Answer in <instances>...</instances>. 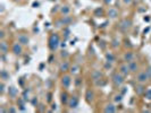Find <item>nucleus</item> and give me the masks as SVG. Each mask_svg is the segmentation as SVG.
Here are the masks:
<instances>
[{
    "instance_id": "nucleus-1",
    "label": "nucleus",
    "mask_w": 151,
    "mask_h": 113,
    "mask_svg": "<svg viewBox=\"0 0 151 113\" xmlns=\"http://www.w3.org/2000/svg\"><path fill=\"white\" fill-rule=\"evenodd\" d=\"M60 45V37L57 33H52L49 36V40H48V46L51 51H56Z\"/></svg>"
},
{
    "instance_id": "nucleus-2",
    "label": "nucleus",
    "mask_w": 151,
    "mask_h": 113,
    "mask_svg": "<svg viewBox=\"0 0 151 113\" xmlns=\"http://www.w3.org/2000/svg\"><path fill=\"white\" fill-rule=\"evenodd\" d=\"M111 83L116 86V87H122L125 83V76H123L120 72H115L111 76Z\"/></svg>"
},
{
    "instance_id": "nucleus-3",
    "label": "nucleus",
    "mask_w": 151,
    "mask_h": 113,
    "mask_svg": "<svg viewBox=\"0 0 151 113\" xmlns=\"http://www.w3.org/2000/svg\"><path fill=\"white\" fill-rule=\"evenodd\" d=\"M132 25H133V23H132V19H131V18H124V19H122L120 22H119L118 28H119V31H122V32L126 33L127 31L131 30Z\"/></svg>"
},
{
    "instance_id": "nucleus-4",
    "label": "nucleus",
    "mask_w": 151,
    "mask_h": 113,
    "mask_svg": "<svg viewBox=\"0 0 151 113\" xmlns=\"http://www.w3.org/2000/svg\"><path fill=\"white\" fill-rule=\"evenodd\" d=\"M135 80H136V83L139 84H147L148 81L150 80V77L149 75H148L147 70H142V71H137L136 73V78H135Z\"/></svg>"
},
{
    "instance_id": "nucleus-5",
    "label": "nucleus",
    "mask_w": 151,
    "mask_h": 113,
    "mask_svg": "<svg viewBox=\"0 0 151 113\" xmlns=\"http://www.w3.org/2000/svg\"><path fill=\"white\" fill-rule=\"evenodd\" d=\"M60 84L65 89L69 88V86L72 85V76L68 75V73H64L60 78Z\"/></svg>"
},
{
    "instance_id": "nucleus-6",
    "label": "nucleus",
    "mask_w": 151,
    "mask_h": 113,
    "mask_svg": "<svg viewBox=\"0 0 151 113\" xmlns=\"http://www.w3.org/2000/svg\"><path fill=\"white\" fill-rule=\"evenodd\" d=\"M12 52L15 56H21V54L23 53V45L19 42H15L12 45Z\"/></svg>"
},
{
    "instance_id": "nucleus-7",
    "label": "nucleus",
    "mask_w": 151,
    "mask_h": 113,
    "mask_svg": "<svg viewBox=\"0 0 151 113\" xmlns=\"http://www.w3.org/2000/svg\"><path fill=\"white\" fill-rule=\"evenodd\" d=\"M84 97H85V102L87 104H91V103H93V101H94V92L92 91V89H86V92H85V95H84Z\"/></svg>"
},
{
    "instance_id": "nucleus-8",
    "label": "nucleus",
    "mask_w": 151,
    "mask_h": 113,
    "mask_svg": "<svg viewBox=\"0 0 151 113\" xmlns=\"http://www.w3.org/2000/svg\"><path fill=\"white\" fill-rule=\"evenodd\" d=\"M78 104H79L78 97L76 96V95H73V96H71L69 102H68V105H67V106L69 107V109H76V107L78 106Z\"/></svg>"
},
{
    "instance_id": "nucleus-9",
    "label": "nucleus",
    "mask_w": 151,
    "mask_h": 113,
    "mask_svg": "<svg viewBox=\"0 0 151 113\" xmlns=\"http://www.w3.org/2000/svg\"><path fill=\"white\" fill-rule=\"evenodd\" d=\"M133 60H135V54H134V52L127 51V52H125V53L123 54V61L126 62V64H128V62L133 61Z\"/></svg>"
},
{
    "instance_id": "nucleus-10",
    "label": "nucleus",
    "mask_w": 151,
    "mask_h": 113,
    "mask_svg": "<svg viewBox=\"0 0 151 113\" xmlns=\"http://www.w3.org/2000/svg\"><path fill=\"white\" fill-rule=\"evenodd\" d=\"M107 16L109 17L110 19H116V18H118V16H119V11L115 7H110L107 11Z\"/></svg>"
},
{
    "instance_id": "nucleus-11",
    "label": "nucleus",
    "mask_w": 151,
    "mask_h": 113,
    "mask_svg": "<svg viewBox=\"0 0 151 113\" xmlns=\"http://www.w3.org/2000/svg\"><path fill=\"white\" fill-rule=\"evenodd\" d=\"M17 42H19L22 45H27V44L30 43V37H28L26 34H18Z\"/></svg>"
},
{
    "instance_id": "nucleus-12",
    "label": "nucleus",
    "mask_w": 151,
    "mask_h": 113,
    "mask_svg": "<svg viewBox=\"0 0 151 113\" xmlns=\"http://www.w3.org/2000/svg\"><path fill=\"white\" fill-rule=\"evenodd\" d=\"M128 68H129V72H133V73H136L137 71H139L140 69V65L137 61H135V60H133V61L128 62Z\"/></svg>"
},
{
    "instance_id": "nucleus-13",
    "label": "nucleus",
    "mask_w": 151,
    "mask_h": 113,
    "mask_svg": "<svg viewBox=\"0 0 151 113\" xmlns=\"http://www.w3.org/2000/svg\"><path fill=\"white\" fill-rule=\"evenodd\" d=\"M69 98H71V96H69V94H68L67 92L66 91L62 92V94H60V102H62L63 105H66V106H67L68 102H69Z\"/></svg>"
},
{
    "instance_id": "nucleus-14",
    "label": "nucleus",
    "mask_w": 151,
    "mask_h": 113,
    "mask_svg": "<svg viewBox=\"0 0 151 113\" xmlns=\"http://www.w3.org/2000/svg\"><path fill=\"white\" fill-rule=\"evenodd\" d=\"M7 92H8V95H9L10 98H13V99H15L16 97L18 96V89L15 87V86H9L7 89Z\"/></svg>"
},
{
    "instance_id": "nucleus-15",
    "label": "nucleus",
    "mask_w": 151,
    "mask_h": 113,
    "mask_svg": "<svg viewBox=\"0 0 151 113\" xmlns=\"http://www.w3.org/2000/svg\"><path fill=\"white\" fill-rule=\"evenodd\" d=\"M101 78H103V72L100 71V70H93L91 72V79L93 81H97V80L101 79Z\"/></svg>"
},
{
    "instance_id": "nucleus-16",
    "label": "nucleus",
    "mask_w": 151,
    "mask_h": 113,
    "mask_svg": "<svg viewBox=\"0 0 151 113\" xmlns=\"http://www.w3.org/2000/svg\"><path fill=\"white\" fill-rule=\"evenodd\" d=\"M69 69H71V65H69V62L66 61V60H64L62 64L59 65V70L63 73H66L67 71H69Z\"/></svg>"
},
{
    "instance_id": "nucleus-17",
    "label": "nucleus",
    "mask_w": 151,
    "mask_h": 113,
    "mask_svg": "<svg viewBox=\"0 0 151 113\" xmlns=\"http://www.w3.org/2000/svg\"><path fill=\"white\" fill-rule=\"evenodd\" d=\"M118 71L122 73L123 76H126L129 73V68H128V65L126 64V62H124V64H122L120 66H119V69H118Z\"/></svg>"
},
{
    "instance_id": "nucleus-18",
    "label": "nucleus",
    "mask_w": 151,
    "mask_h": 113,
    "mask_svg": "<svg viewBox=\"0 0 151 113\" xmlns=\"http://www.w3.org/2000/svg\"><path fill=\"white\" fill-rule=\"evenodd\" d=\"M116 111H117V107L115 106L114 103H107L105 105V107H103V112L106 113H114Z\"/></svg>"
},
{
    "instance_id": "nucleus-19",
    "label": "nucleus",
    "mask_w": 151,
    "mask_h": 113,
    "mask_svg": "<svg viewBox=\"0 0 151 113\" xmlns=\"http://www.w3.org/2000/svg\"><path fill=\"white\" fill-rule=\"evenodd\" d=\"M134 91H135V93H136V95L143 96V94H144V92H145V86H144V84H139V83H137V85L135 86Z\"/></svg>"
},
{
    "instance_id": "nucleus-20",
    "label": "nucleus",
    "mask_w": 151,
    "mask_h": 113,
    "mask_svg": "<svg viewBox=\"0 0 151 113\" xmlns=\"http://www.w3.org/2000/svg\"><path fill=\"white\" fill-rule=\"evenodd\" d=\"M0 52H1V54H7L9 52V45L4 40H1V42H0Z\"/></svg>"
},
{
    "instance_id": "nucleus-21",
    "label": "nucleus",
    "mask_w": 151,
    "mask_h": 113,
    "mask_svg": "<svg viewBox=\"0 0 151 113\" xmlns=\"http://www.w3.org/2000/svg\"><path fill=\"white\" fill-rule=\"evenodd\" d=\"M105 59H106V61L111 62V64H114V62L116 61V57H115V54H114L113 52H106Z\"/></svg>"
},
{
    "instance_id": "nucleus-22",
    "label": "nucleus",
    "mask_w": 151,
    "mask_h": 113,
    "mask_svg": "<svg viewBox=\"0 0 151 113\" xmlns=\"http://www.w3.org/2000/svg\"><path fill=\"white\" fill-rule=\"evenodd\" d=\"M59 12L63 15V16H67V15H69V12H71V7L68 6V5H64V6L60 7Z\"/></svg>"
},
{
    "instance_id": "nucleus-23",
    "label": "nucleus",
    "mask_w": 151,
    "mask_h": 113,
    "mask_svg": "<svg viewBox=\"0 0 151 113\" xmlns=\"http://www.w3.org/2000/svg\"><path fill=\"white\" fill-rule=\"evenodd\" d=\"M9 78H10V73L8 72L6 69H2L1 71H0V79L2 81H7Z\"/></svg>"
},
{
    "instance_id": "nucleus-24",
    "label": "nucleus",
    "mask_w": 151,
    "mask_h": 113,
    "mask_svg": "<svg viewBox=\"0 0 151 113\" xmlns=\"http://www.w3.org/2000/svg\"><path fill=\"white\" fill-rule=\"evenodd\" d=\"M71 75H77L79 72V66L78 65H73L71 66V69H69Z\"/></svg>"
},
{
    "instance_id": "nucleus-25",
    "label": "nucleus",
    "mask_w": 151,
    "mask_h": 113,
    "mask_svg": "<svg viewBox=\"0 0 151 113\" xmlns=\"http://www.w3.org/2000/svg\"><path fill=\"white\" fill-rule=\"evenodd\" d=\"M119 45H120V41L118 40V39H113L110 42V46L113 49H117L119 48Z\"/></svg>"
},
{
    "instance_id": "nucleus-26",
    "label": "nucleus",
    "mask_w": 151,
    "mask_h": 113,
    "mask_svg": "<svg viewBox=\"0 0 151 113\" xmlns=\"http://www.w3.org/2000/svg\"><path fill=\"white\" fill-rule=\"evenodd\" d=\"M123 98H124V95L122 93L116 94V95L114 96V102H115V103H122V102H123Z\"/></svg>"
},
{
    "instance_id": "nucleus-27",
    "label": "nucleus",
    "mask_w": 151,
    "mask_h": 113,
    "mask_svg": "<svg viewBox=\"0 0 151 113\" xmlns=\"http://www.w3.org/2000/svg\"><path fill=\"white\" fill-rule=\"evenodd\" d=\"M63 22H64V25L67 26L69 25L72 22H73V18H72L69 15H67V16H63Z\"/></svg>"
},
{
    "instance_id": "nucleus-28",
    "label": "nucleus",
    "mask_w": 151,
    "mask_h": 113,
    "mask_svg": "<svg viewBox=\"0 0 151 113\" xmlns=\"http://www.w3.org/2000/svg\"><path fill=\"white\" fill-rule=\"evenodd\" d=\"M102 15H103V9H102V8L98 7V8H95V9H94V11H93V16H95V17H101Z\"/></svg>"
},
{
    "instance_id": "nucleus-29",
    "label": "nucleus",
    "mask_w": 151,
    "mask_h": 113,
    "mask_svg": "<svg viewBox=\"0 0 151 113\" xmlns=\"http://www.w3.org/2000/svg\"><path fill=\"white\" fill-rule=\"evenodd\" d=\"M95 86H100V87H102V86H105L106 84H107V80L105 79V78H101V79L97 80V81H93Z\"/></svg>"
},
{
    "instance_id": "nucleus-30",
    "label": "nucleus",
    "mask_w": 151,
    "mask_h": 113,
    "mask_svg": "<svg viewBox=\"0 0 151 113\" xmlns=\"http://www.w3.org/2000/svg\"><path fill=\"white\" fill-rule=\"evenodd\" d=\"M143 96H144V98L147 99V101H151V88L145 89V92H144V94H143Z\"/></svg>"
},
{
    "instance_id": "nucleus-31",
    "label": "nucleus",
    "mask_w": 151,
    "mask_h": 113,
    "mask_svg": "<svg viewBox=\"0 0 151 113\" xmlns=\"http://www.w3.org/2000/svg\"><path fill=\"white\" fill-rule=\"evenodd\" d=\"M5 92H6V84H5V81L1 80V83H0V94L4 95Z\"/></svg>"
},
{
    "instance_id": "nucleus-32",
    "label": "nucleus",
    "mask_w": 151,
    "mask_h": 113,
    "mask_svg": "<svg viewBox=\"0 0 151 113\" xmlns=\"http://www.w3.org/2000/svg\"><path fill=\"white\" fill-rule=\"evenodd\" d=\"M55 26H56L57 28H60V27H63V26H65V25H64V22H63V18H60V19H57V20H56Z\"/></svg>"
},
{
    "instance_id": "nucleus-33",
    "label": "nucleus",
    "mask_w": 151,
    "mask_h": 113,
    "mask_svg": "<svg viewBox=\"0 0 151 113\" xmlns=\"http://www.w3.org/2000/svg\"><path fill=\"white\" fill-rule=\"evenodd\" d=\"M31 104L33 105V106L38 107V105H39V99H38V97H36V96L32 97V98H31Z\"/></svg>"
},
{
    "instance_id": "nucleus-34",
    "label": "nucleus",
    "mask_w": 151,
    "mask_h": 113,
    "mask_svg": "<svg viewBox=\"0 0 151 113\" xmlns=\"http://www.w3.org/2000/svg\"><path fill=\"white\" fill-rule=\"evenodd\" d=\"M60 57H62L63 59H67V58L69 57V53H68V51H66V50H63V51L60 52Z\"/></svg>"
},
{
    "instance_id": "nucleus-35",
    "label": "nucleus",
    "mask_w": 151,
    "mask_h": 113,
    "mask_svg": "<svg viewBox=\"0 0 151 113\" xmlns=\"http://www.w3.org/2000/svg\"><path fill=\"white\" fill-rule=\"evenodd\" d=\"M28 93H30V91H28V89H26V91H24V92H23L22 97H23L24 99H25V102H27V101H28Z\"/></svg>"
},
{
    "instance_id": "nucleus-36",
    "label": "nucleus",
    "mask_w": 151,
    "mask_h": 113,
    "mask_svg": "<svg viewBox=\"0 0 151 113\" xmlns=\"http://www.w3.org/2000/svg\"><path fill=\"white\" fill-rule=\"evenodd\" d=\"M103 68H105L106 70L113 69V64H111V62H108V61H106V64H105V66H103Z\"/></svg>"
},
{
    "instance_id": "nucleus-37",
    "label": "nucleus",
    "mask_w": 151,
    "mask_h": 113,
    "mask_svg": "<svg viewBox=\"0 0 151 113\" xmlns=\"http://www.w3.org/2000/svg\"><path fill=\"white\" fill-rule=\"evenodd\" d=\"M38 111L39 112H44L46 111V106H44V104H39L38 105Z\"/></svg>"
},
{
    "instance_id": "nucleus-38",
    "label": "nucleus",
    "mask_w": 151,
    "mask_h": 113,
    "mask_svg": "<svg viewBox=\"0 0 151 113\" xmlns=\"http://www.w3.org/2000/svg\"><path fill=\"white\" fill-rule=\"evenodd\" d=\"M51 101H52V93H47V102L48 103H51Z\"/></svg>"
},
{
    "instance_id": "nucleus-39",
    "label": "nucleus",
    "mask_w": 151,
    "mask_h": 113,
    "mask_svg": "<svg viewBox=\"0 0 151 113\" xmlns=\"http://www.w3.org/2000/svg\"><path fill=\"white\" fill-rule=\"evenodd\" d=\"M64 33H65V37L67 39L68 36H69V34H71V30H69V28H67V27L64 28Z\"/></svg>"
},
{
    "instance_id": "nucleus-40",
    "label": "nucleus",
    "mask_w": 151,
    "mask_h": 113,
    "mask_svg": "<svg viewBox=\"0 0 151 113\" xmlns=\"http://www.w3.org/2000/svg\"><path fill=\"white\" fill-rule=\"evenodd\" d=\"M81 85H82V79L81 78H76L75 79V86L76 87H79Z\"/></svg>"
},
{
    "instance_id": "nucleus-41",
    "label": "nucleus",
    "mask_w": 151,
    "mask_h": 113,
    "mask_svg": "<svg viewBox=\"0 0 151 113\" xmlns=\"http://www.w3.org/2000/svg\"><path fill=\"white\" fill-rule=\"evenodd\" d=\"M60 7H62V6H58V5H57V6H55L54 8L51 9V14H54V12H57L58 10H60Z\"/></svg>"
},
{
    "instance_id": "nucleus-42",
    "label": "nucleus",
    "mask_w": 151,
    "mask_h": 113,
    "mask_svg": "<svg viewBox=\"0 0 151 113\" xmlns=\"http://www.w3.org/2000/svg\"><path fill=\"white\" fill-rule=\"evenodd\" d=\"M122 1H123V4L125 5V6H129V5H132L133 0H122Z\"/></svg>"
},
{
    "instance_id": "nucleus-43",
    "label": "nucleus",
    "mask_w": 151,
    "mask_h": 113,
    "mask_svg": "<svg viewBox=\"0 0 151 113\" xmlns=\"http://www.w3.org/2000/svg\"><path fill=\"white\" fill-rule=\"evenodd\" d=\"M7 112H10V113H15V112H17V110L15 109V106H12V107H9L8 109V111Z\"/></svg>"
},
{
    "instance_id": "nucleus-44",
    "label": "nucleus",
    "mask_w": 151,
    "mask_h": 113,
    "mask_svg": "<svg viewBox=\"0 0 151 113\" xmlns=\"http://www.w3.org/2000/svg\"><path fill=\"white\" fill-rule=\"evenodd\" d=\"M125 46L127 48V46H128V48H132V44H131V41H128V40H125Z\"/></svg>"
},
{
    "instance_id": "nucleus-45",
    "label": "nucleus",
    "mask_w": 151,
    "mask_h": 113,
    "mask_svg": "<svg viewBox=\"0 0 151 113\" xmlns=\"http://www.w3.org/2000/svg\"><path fill=\"white\" fill-rule=\"evenodd\" d=\"M0 39H1V40H4L5 39V31L4 30L0 31Z\"/></svg>"
},
{
    "instance_id": "nucleus-46",
    "label": "nucleus",
    "mask_w": 151,
    "mask_h": 113,
    "mask_svg": "<svg viewBox=\"0 0 151 113\" xmlns=\"http://www.w3.org/2000/svg\"><path fill=\"white\" fill-rule=\"evenodd\" d=\"M56 110H57V105H56V103H55V104L51 105V110H50V112H54V111H56Z\"/></svg>"
},
{
    "instance_id": "nucleus-47",
    "label": "nucleus",
    "mask_w": 151,
    "mask_h": 113,
    "mask_svg": "<svg viewBox=\"0 0 151 113\" xmlns=\"http://www.w3.org/2000/svg\"><path fill=\"white\" fill-rule=\"evenodd\" d=\"M147 72H148V75H149V77L151 79V66H149V67L147 68Z\"/></svg>"
},
{
    "instance_id": "nucleus-48",
    "label": "nucleus",
    "mask_w": 151,
    "mask_h": 113,
    "mask_svg": "<svg viewBox=\"0 0 151 113\" xmlns=\"http://www.w3.org/2000/svg\"><path fill=\"white\" fill-rule=\"evenodd\" d=\"M32 6H33V8H36V7H39V6H40V2H39V1H34Z\"/></svg>"
},
{
    "instance_id": "nucleus-49",
    "label": "nucleus",
    "mask_w": 151,
    "mask_h": 113,
    "mask_svg": "<svg viewBox=\"0 0 151 113\" xmlns=\"http://www.w3.org/2000/svg\"><path fill=\"white\" fill-rule=\"evenodd\" d=\"M122 88H123V89H122V91H120V93L123 94V95H125V94L127 93V89H126L127 87H122Z\"/></svg>"
},
{
    "instance_id": "nucleus-50",
    "label": "nucleus",
    "mask_w": 151,
    "mask_h": 113,
    "mask_svg": "<svg viewBox=\"0 0 151 113\" xmlns=\"http://www.w3.org/2000/svg\"><path fill=\"white\" fill-rule=\"evenodd\" d=\"M111 1H113V0H103V4L105 5H110Z\"/></svg>"
},
{
    "instance_id": "nucleus-51",
    "label": "nucleus",
    "mask_w": 151,
    "mask_h": 113,
    "mask_svg": "<svg viewBox=\"0 0 151 113\" xmlns=\"http://www.w3.org/2000/svg\"><path fill=\"white\" fill-rule=\"evenodd\" d=\"M23 84H24V78H19V85L23 86Z\"/></svg>"
},
{
    "instance_id": "nucleus-52",
    "label": "nucleus",
    "mask_w": 151,
    "mask_h": 113,
    "mask_svg": "<svg viewBox=\"0 0 151 113\" xmlns=\"http://www.w3.org/2000/svg\"><path fill=\"white\" fill-rule=\"evenodd\" d=\"M143 19H144V22H149V20H150V17H144Z\"/></svg>"
},
{
    "instance_id": "nucleus-53",
    "label": "nucleus",
    "mask_w": 151,
    "mask_h": 113,
    "mask_svg": "<svg viewBox=\"0 0 151 113\" xmlns=\"http://www.w3.org/2000/svg\"><path fill=\"white\" fill-rule=\"evenodd\" d=\"M60 46H62V48H65V46H66V43H65V42H64V43H60Z\"/></svg>"
},
{
    "instance_id": "nucleus-54",
    "label": "nucleus",
    "mask_w": 151,
    "mask_h": 113,
    "mask_svg": "<svg viewBox=\"0 0 151 113\" xmlns=\"http://www.w3.org/2000/svg\"><path fill=\"white\" fill-rule=\"evenodd\" d=\"M43 66H44V64H41V65H40V69H42V68H43Z\"/></svg>"
},
{
    "instance_id": "nucleus-55",
    "label": "nucleus",
    "mask_w": 151,
    "mask_h": 113,
    "mask_svg": "<svg viewBox=\"0 0 151 113\" xmlns=\"http://www.w3.org/2000/svg\"><path fill=\"white\" fill-rule=\"evenodd\" d=\"M50 1H57V0H50Z\"/></svg>"
},
{
    "instance_id": "nucleus-56",
    "label": "nucleus",
    "mask_w": 151,
    "mask_h": 113,
    "mask_svg": "<svg viewBox=\"0 0 151 113\" xmlns=\"http://www.w3.org/2000/svg\"><path fill=\"white\" fill-rule=\"evenodd\" d=\"M150 42H151V37H150Z\"/></svg>"
},
{
    "instance_id": "nucleus-57",
    "label": "nucleus",
    "mask_w": 151,
    "mask_h": 113,
    "mask_svg": "<svg viewBox=\"0 0 151 113\" xmlns=\"http://www.w3.org/2000/svg\"><path fill=\"white\" fill-rule=\"evenodd\" d=\"M150 107H151V105H150Z\"/></svg>"
}]
</instances>
